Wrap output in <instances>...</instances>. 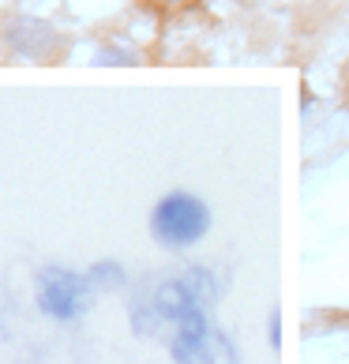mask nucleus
<instances>
[{
    "label": "nucleus",
    "instance_id": "1",
    "mask_svg": "<svg viewBox=\"0 0 349 364\" xmlns=\"http://www.w3.org/2000/svg\"><path fill=\"white\" fill-rule=\"evenodd\" d=\"M207 229H210L207 203L188 192H173L166 199H158V207L151 214V233L166 248H192L195 240L207 237Z\"/></svg>",
    "mask_w": 349,
    "mask_h": 364
},
{
    "label": "nucleus",
    "instance_id": "2",
    "mask_svg": "<svg viewBox=\"0 0 349 364\" xmlns=\"http://www.w3.org/2000/svg\"><path fill=\"white\" fill-rule=\"evenodd\" d=\"M90 296H94L90 274H75L68 267H45L38 274V308L49 319H60V323L79 319L90 308Z\"/></svg>",
    "mask_w": 349,
    "mask_h": 364
},
{
    "label": "nucleus",
    "instance_id": "3",
    "mask_svg": "<svg viewBox=\"0 0 349 364\" xmlns=\"http://www.w3.org/2000/svg\"><path fill=\"white\" fill-rule=\"evenodd\" d=\"M195 308H203V301L184 286V278H173V282H162V286L154 289V312L162 319H184L188 312H195Z\"/></svg>",
    "mask_w": 349,
    "mask_h": 364
},
{
    "label": "nucleus",
    "instance_id": "4",
    "mask_svg": "<svg viewBox=\"0 0 349 364\" xmlns=\"http://www.w3.org/2000/svg\"><path fill=\"white\" fill-rule=\"evenodd\" d=\"M169 353H173V364H218L214 360V349H210V334H173V346H169Z\"/></svg>",
    "mask_w": 349,
    "mask_h": 364
},
{
    "label": "nucleus",
    "instance_id": "5",
    "mask_svg": "<svg viewBox=\"0 0 349 364\" xmlns=\"http://www.w3.org/2000/svg\"><path fill=\"white\" fill-rule=\"evenodd\" d=\"M181 278H184V286L192 289L203 304H210L214 296H218V282H214V274H210V271H203V267H192V271L181 274Z\"/></svg>",
    "mask_w": 349,
    "mask_h": 364
},
{
    "label": "nucleus",
    "instance_id": "6",
    "mask_svg": "<svg viewBox=\"0 0 349 364\" xmlns=\"http://www.w3.org/2000/svg\"><path fill=\"white\" fill-rule=\"evenodd\" d=\"M90 282H94V286H120V282H124V274H120L117 263H98V267L90 271Z\"/></svg>",
    "mask_w": 349,
    "mask_h": 364
},
{
    "label": "nucleus",
    "instance_id": "7",
    "mask_svg": "<svg viewBox=\"0 0 349 364\" xmlns=\"http://www.w3.org/2000/svg\"><path fill=\"white\" fill-rule=\"evenodd\" d=\"M151 4H158V8H184V4H192V0H151Z\"/></svg>",
    "mask_w": 349,
    "mask_h": 364
}]
</instances>
